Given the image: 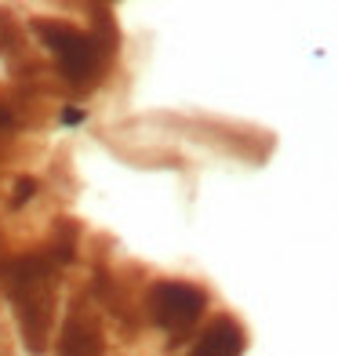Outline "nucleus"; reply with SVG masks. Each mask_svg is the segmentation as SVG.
<instances>
[{
  "mask_svg": "<svg viewBox=\"0 0 338 356\" xmlns=\"http://www.w3.org/2000/svg\"><path fill=\"white\" fill-rule=\"evenodd\" d=\"M77 233L80 229H77L73 222H66V218L55 225V244H51V251H47L55 266H70L73 262V254H77Z\"/></svg>",
  "mask_w": 338,
  "mask_h": 356,
  "instance_id": "7",
  "label": "nucleus"
},
{
  "mask_svg": "<svg viewBox=\"0 0 338 356\" xmlns=\"http://www.w3.org/2000/svg\"><path fill=\"white\" fill-rule=\"evenodd\" d=\"M55 262L51 254H22V258H8L0 266V280L8 287L15 323H19L22 346L29 356H44L55 334V309H58V295H55Z\"/></svg>",
  "mask_w": 338,
  "mask_h": 356,
  "instance_id": "1",
  "label": "nucleus"
},
{
  "mask_svg": "<svg viewBox=\"0 0 338 356\" xmlns=\"http://www.w3.org/2000/svg\"><path fill=\"white\" fill-rule=\"evenodd\" d=\"M0 58L11 70H26V29L15 22L8 8H0Z\"/></svg>",
  "mask_w": 338,
  "mask_h": 356,
  "instance_id": "6",
  "label": "nucleus"
},
{
  "mask_svg": "<svg viewBox=\"0 0 338 356\" xmlns=\"http://www.w3.org/2000/svg\"><path fill=\"white\" fill-rule=\"evenodd\" d=\"M207 309V291L186 280H153L146 291V313L150 323L160 331H168L171 338H182L200 323Z\"/></svg>",
  "mask_w": 338,
  "mask_h": 356,
  "instance_id": "3",
  "label": "nucleus"
},
{
  "mask_svg": "<svg viewBox=\"0 0 338 356\" xmlns=\"http://www.w3.org/2000/svg\"><path fill=\"white\" fill-rule=\"evenodd\" d=\"M33 197H37V178L22 175L19 182H15V193H11L8 207H11V211H19V207H26V200H33Z\"/></svg>",
  "mask_w": 338,
  "mask_h": 356,
  "instance_id": "8",
  "label": "nucleus"
},
{
  "mask_svg": "<svg viewBox=\"0 0 338 356\" xmlns=\"http://www.w3.org/2000/svg\"><path fill=\"white\" fill-rule=\"evenodd\" d=\"M102 353H106L102 323H99V316H95V309L84 298H77L70 305V313L58 323L55 356H102Z\"/></svg>",
  "mask_w": 338,
  "mask_h": 356,
  "instance_id": "4",
  "label": "nucleus"
},
{
  "mask_svg": "<svg viewBox=\"0 0 338 356\" xmlns=\"http://www.w3.org/2000/svg\"><path fill=\"white\" fill-rule=\"evenodd\" d=\"M29 33L55 58V70L70 88L99 84V76L113 55V47L102 44L95 33H88V29H80L73 22H62V19H29Z\"/></svg>",
  "mask_w": 338,
  "mask_h": 356,
  "instance_id": "2",
  "label": "nucleus"
},
{
  "mask_svg": "<svg viewBox=\"0 0 338 356\" xmlns=\"http://www.w3.org/2000/svg\"><path fill=\"white\" fill-rule=\"evenodd\" d=\"M84 120H88V113L77 109V106H62V109H58V124H62V127H80Z\"/></svg>",
  "mask_w": 338,
  "mask_h": 356,
  "instance_id": "9",
  "label": "nucleus"
},
{
  "mask_svg": "<svg viewBox=\"0 0 338 356\" xmlns=\"http://www.w3.org/2000/svg\"><path fill=\"white\" fill-rule=\"evenodd\" d=\"M244 349H248L244 323L230 313H222L204 323V331L197 334V342H193L186 356H244Z\"/></svg>",
  "mask_w": 338,
  "mask_h": 356,
  "instance_id": "5",
  "label": "nucleus"
}]
</instances>
